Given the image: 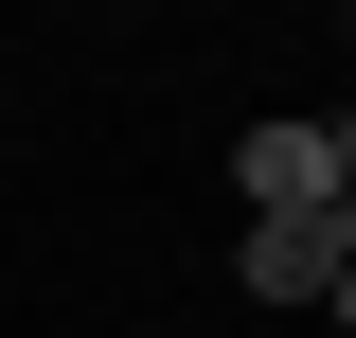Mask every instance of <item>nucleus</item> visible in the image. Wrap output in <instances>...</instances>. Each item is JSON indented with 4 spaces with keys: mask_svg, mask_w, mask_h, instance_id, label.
<instances>
[{
    "mask_svg": "<svg viewBox=\"0 0 356 338\" xmlns=\"http://www.w3.org/2000/svg\"><path fill=\"white\" fill-rule=\"evenodd\" d=\"M232 196L250 214H339V125H250L232 143Z\"/></svg>",
    "mask_w": 356,
    "mask_h": 338,
    "instance_id": "1",
    "label": "nucleus"
},
{
    "mask_svg": "<svg viewBox=\"0 0 356 338\" xmlns=\"http://www.w3.org/2000/svg\"><path fill=\"white\" fill-rule=\"evenodd\" d=\"M232 267H250V303H339V214H250Z\"/></svg>",
    "mask_w": 356,
    "mask_h": 338,
    "instance_id": "2",
    "label": "nucleus"
},
{
    "mask_svg": "<svg viewBox=\"0 0 356 338\" xmlns=\"http://www.w3.org/2000/svg\"><path fill=\"white\" fill-rule=\"evenodd\" d=\"M339 196H356V125H339Z\"/></svg>",
    "mask_w": 356,
    "mask_h": 338,
    "instance_id": "3",
    "label": "nucleus"
}]
</instances>
